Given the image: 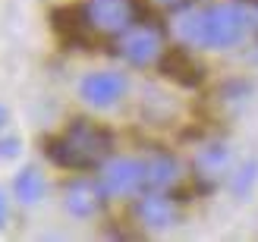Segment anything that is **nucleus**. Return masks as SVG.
Returning a JSON list of instances; mask_svg holds the SVG:
<instances>
[{
	"label": "nucleus",
	"mask_w": 258,
	"mask_h": 242,
	"mask_svg": "<svg viewBox=\"0 0 258 242\" xmlns=\"http://www.w3.org/2000/svg\"><path fill=\"white\" fill-rule=\"evenodd\" d=\"M176 38L192 47H233L239 44L249 32L258 29V13L246 4H214L202 10L183 13L176 22Z\"/></svg>",
	"instance_id": "obj_1"
},
{
	"label": "nucleus",
	"mask_w": 258,
	"mask_h": 242,
	"mask_svg": "<svg viewBox=\"0 0 258 242\" xmlns=\"http://www.w3.org/2000/svg\"><path fill=\"white\" fill-rule=\"evenodd\" d=\"M79 10H82L85 29L95 35H107V38L123 35L139 19L136 0H85Z\"/></svg>",
	"instance_id": "obj_3"
},
{
	"label": "nucleus",
	"mask_w": 258,
	"mask_h": 242,
	"mask_svg": "<svg viewBox=\"0 0 258 242\" xmlns=\"http://www.w3.org/2000/svg\"><path fill=\"white\" fill-rule=\"evenodd\" d=\"M120 54L136 66H151L164 54V32L154 22H136L120 35Z\"/></svg>",
	"instance_id": "obj_4"
},
{
	"label": "nucleus",
	"mask_w": 258,
	"mask_h": 242,
	"mask_svg": "<svg viewBox=\"0 0 258 242\" xmlns=\"http://www.w3.org/2000/svg\"><path fill=\"white\" fill-rule=\"evenodd\" d=\"M136 217H139L142 226H151V230H167V226L176 223V208H173V201L167 198V195H161V189H154L151 195L139 198Z\"/></svg>",
	"instance_id": "obj_8"
},
{
	"label": "nucleus",
	"mask_w": 258,
	"mask_h": 242,
	"mask_svg": "<svg viewBox=\"0 0 258 242\" xmlns=\"http://www.w3.org/2000/svg\"><path fill=\"white\" fill-rule=\"evenodd\" d=\"M101 198H104V189L101 183H88V180H76L67 186V208L76 217H92L101 208Z\"/></svg>",
	"instance_id": "obj_9"
},
{
	"label": "nucleus",
	"mask_w": 258,
	"mask_h": 242,
	"mask_svg": "<svg viewBox=\"0 0 258 242\" xmlns=\"http://www.w3.org/2000/svg\"><path fill=\"white\" fill-rule=\"evenodd\" d=\"M7 217H10V208H7V198L0 192V226H7Z\"/></svg>",
	"instance_id": "obj_14"
},
{
	"label": "nucleus",
	"mask_w": 258,
	"mask_h": 242,
	"mask_svg": "<svg viewBox=\"0 0 258 242\" xmlns=\"http://www.w3.org/2000/svg\"><path fill=\"white\" fill-rule=\"evenodd\" d=\"M101 189H104V195H133L139 192L142 186H145V160H133V157H117L110 160L104 170L98 176Z\"/></svg>",
	"instance_id": "obj_5"
},
{
	"label": "nucleus",
	"mask_w": 258,
	"mask_h": 242,
	"mask_svg": "<svg viewBox=\"0 0 258 242\" xmlns=\"http://www.w3.org/2000/svg\"><path fill=\"white\" fill-rule=\"evenodd\" d=\"M164 69H167V75H173V79L183 82V85H192V82L202 79V69H199L186 54H173L170 60L164 63Z\"/></svg>",
	"instance_id": "obj_12"
},
{
	"label": "nucleus",
	"mask_w": 258,
	"mask_h": 242,
	"mask_svg": "<svg viewBox=\"0 0 258 242\" xmlns=\"http://www.w3.org/2000/svg\"><path fill=\"white\" fill-rule=\"evenodd\" d=\"M158 4H161V7H183L186 0H158Z\"/></svg>",
	"instance_id": "obj_15"
},
{
	"label": "nucleus",
	"mask_w": 258,
	"mask_h": 242,
	"mask_svg": "<svg viewBox=\"0 0 258 242\" xmlns=\"http://www.w3.org/2000/svg\"><path fill=\"white\" fill-rule=\"evenodd\" d=\"M13 189H16V198L22 201V205H35V201L44 198V176L38 167H25L16 183H13Z\"/></svg>",
	"instance_id": "obj_11"
},
{
	"label": "nucleus",
	"mask_w": 258,
	"mask_h": 242,
	"mask_svg": "<svg viewBox=\"0 0 258 242\" xmlns=\"http://www.w3.org/2000/svg\"><path fill=\"white\" fill-rule=\"evenodd\" d=\"M16 148H19L16 138H0V157H13V154H16Z\"/></svg>",
	"instance_id": "obj_13"
},
{
	"label": "nucleus",
	"mask_w": 258,
	"mask_h": 242,
	"mask_svg": "<svg viewBox=\"0 0 258 242\" xmlns=\"http://www.w3.org/2000/svg\"><path fill=\"white\" fill-rule=\"evenodd\" d=\"M50 157H54L60 167H73V170H92L101 160L110 154V135L104 129H98L92 123H73L63 135H57L54 142L47 145Z\"/></svg>",
	"instance_id": "obj_2"
},
{
	"label": "nucleus",
	"mask_w": 258,
	"mask_h": 242,
	"mask_svg": "<svg viewBox=\"0 0 258 242\" xmlns=\"http://www.w3.org/2000/svg\"><path fill=\"white\" fill-rule=\"evenodd\" d=\"M79 92L85 98V104H92L98 110H107V107H113L126 95V79L120 72H92L82 82Z\"/></svg>",
	"instance_id": "obj_6"
},
{
	"label": "nucleus",
	"mask_w": 258,
	"mask_h": 242,
	"mask_svg": "<svg viewBox=\"0 0 258 242\" xmlns=\"http://www.w3.org/2000/svg\"><path fill=\"white\" fill-rule=\"evenodd\" d=\"M227 167H230V151H227V145H221V142L205 145L199 151V157H196V183H202L205 189H214L217 183L224 180Z\"/></svg>",
	"instance_id": "obj_7"
},
{
	"label": "nucleus",
	"mask_w": 258,
	"mask_h": 242,
	"mask_svg": "<svg viewBox=\"0 0 258 242\" xmlns=\"http://www.w3.org/2000/svg\"><path fill=\"white\" fill-rule=\"evenodd\" d=\"M179 180V164L170 154H151L145 160V186L148 189H164Z\"/></svg>",
	"instance_id": "obj_10"
},
{
	"label": "nucleus",
	"mask_w": 258,
	"mask_h": 242,
	"mask_svg": "<svg viewBox=\"0 0 258 242\" xmlns=\"http://www.w3.org/2000/svg\"><path fill=\"white\" fill-rule=\"evenodd\" d=\"M4 120H7V110H4V107H0V126H4Z\"/></svg>",
	"instance_id": "obj_16"
}]
</instances>
